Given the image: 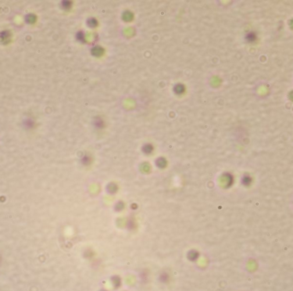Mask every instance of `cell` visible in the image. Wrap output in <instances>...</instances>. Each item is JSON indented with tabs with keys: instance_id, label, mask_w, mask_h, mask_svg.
<instances>
[{
	"instance_id": "cell-1",
	"label": "cell",
	"mask_w": 293,
	"mask_h": 291,
	"mask_svg": "<svg viewBox=\"0 0 293 291\" xmlns=\"http://www.w3.org/2000/svg\"><path fill=\"white\" fill-rule=\"evenodd\" d=\"M9 37H10V34H9V31H3L0 34V39L2 40H6Z\"/></svg>"
},
{
	"instance_id": "cell-2",
	"label": "cell",
	"mask_w": 293,
	"mask_h": 291,
	"mask_svg": "<svg viewBox=\"0 0 293 291\" xmlns=\"http://www.w3.org/2000/svg\"><path fill=\"white\" fill-rule=\"evenodd\" d=\"M35 15L30 14V15H28L26 16V22H28V23H34L35 22Z\"/></svg>"
},
{
	"instance_id": "cell-3",
	"label": "cell",
	"mask_w": 293,
	"mask_h": 291,
	"mask_svg": "<svg viewBox=\"0 0 293 291\" xmlns=\"http://www.w3.org/2000/svg\"><path fill=\"white\" fill-rule=\"evenodd\" d=\"M246 39H247V40H248V41H250V42L254 41V40H255V39H256L255 34H254V33H249V34H247Z\"/></svg>"
},
{
	"instance_id": "cell-4",
	"label": "cell",
	"mask_w": 293,
	"mask_h": 291,
	"mask_svg": "<svg viewBox=\"0 0 293 291\" xmlns=\"http://www.w3.org/2000/svg\"><path fill=\"white\" fill-rule=\"evenodd\" d=\"M243 182H244L245 185L250 184V182H251V178H250L248 176H245L244 177V179H243Z\"/></svg>"
},
{
	"instance_id": "cell-5",
	"label": "cell",
	"mask_w": 293,
	"mask_h": 291,
	"mask_svg": "<svg viewBox=\"0 0 293 291\" xmlns=\"http://www.w3.org/2000/svg\"><path fill=\"white\" fill-rule=\"evenodd\" d=\"M25 123H26V124H27V126H28V127H32L33 125H34V122H33V121H31V120H27Z\"/></svg>"
}]
</instances>
